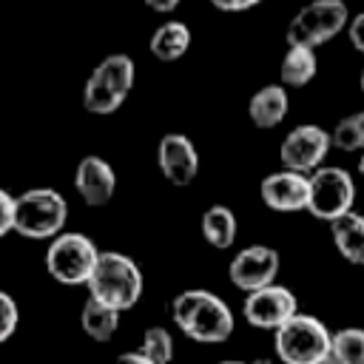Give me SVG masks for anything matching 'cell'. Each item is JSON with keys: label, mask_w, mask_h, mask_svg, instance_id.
<instances>
[{"label": "cell", "mask_w": 364, "mask_h": 364, "mask_svg": "<svg viewBox=\"0 0 364 364\" xmlns=\"http://www.w3.org/2000/svg\"><path fill=\"white\" fill-rule=\"evenodd\" d=\"M333 139L330 131H324L321 125H296L293 131H287V136L279 145V159L284 168L310 173L318 165H324V156L330 151Z\"/></svg>", "instance_id": "30bf717a"}, {"label": "cell", "mask_w": 364, "mask_h": 364, "mask_svg": "<svg viewBox=\"0 0 364 364\" xmlns=\"http://www.w3.org/2000/svg\"><path fill=\"white\" fill-rule=\"evenodd\" d=\"M156 162L173 188H188L199 173V151L185 134H165L156 145Z\"/></svg>", "instance_id": "4fadbf2b"}, {"label": "cell", "mask_w": 364, "mask_h": 364, "mask_svg": "<svg viewBox=\"0 0 364 364\" xmlns=\"http://www.w3.org/2000/svg\"><path fill=\"white\" fill-rule=\"evenodd\" d=\"M330 139H333V148H338L344 154L364 151V111L341 117L336 122V128L330 131Z\"/></svg>", "instance_id": "7402d4cb"}, {"label": "cell", "mask_w": 364, "mask_h": 364, "mask_svg": "<svg viewBox=\"0 0 364 364\" xmlns=\"http://www.w3.org/2000/svg\"><path fill=\"white\" fill-rule=\"evenodd\" d=\"M318 71V63H316V48H307V46H287V54L282 60V68H279V77H282V85L287 88H301L307 85Z\"/></svg>", "instance_id": "ffe728a7"}, {"label": "cell", "mask_w": 364, "mask_h": 364, "mask_svg": "<svg viewBox=\"0 0 364 364\" xmlns=\"http://www.w3.org/2000/svg\"><path fill=\"white\" fill-rule=\"evenodd\" d=\"M361 91H364V71H361Z\"/></svg>", "instance_id": "d6a6232c"}, {"label": "cell", "mask_w": 364, "mask_h": 364, "mask_svg": "<svg viewBox=\"0 0 364 364\" xmlns=\"http://www.w3.org/2000/svg\"><path fill=\"white\" fill-rule=\"evenodd\" d=\"M333 364H364V327H341L330 336Z\"/></svg>", "instance_id": "44dd1931"}, {"label": "cell", "mask_w": 364, "mask_h": 364, "mask_svg": "<svg viewBox=\"0 0 364 364\" xmlns=\"http://www.w3.org/2000/svg\"><path fill=\"white\" fill-rule=\"evenodd\" d=\"M202 236L210 247L228 250L236 242V213L228 205H210L202 213Z\"/></svg>", "instance_id": "d6986e66"}, {"label": "cell", "mask_w": 364, "mask_h": 364, "mask_svg": "<svg viewBox=\"0 0 364 364\" xmlns=\"http://www.w3.org/2000/svg\"><path fill=\"white\" fill-rule=\"evenodd\" d=\"M321 364H333V361H330V358H327V361H321Z\"/></svg>", "instance_id": "836d02e7"}, {"label": "cell", "mask_w": 364, "mask_h": 364, "mask_svg": "<svg viewBox=\"0 0 364 364\" xmlns=\"http://www.w3.org/2000/svg\"><path fill=\"white\" fill-rule=\"evenodd\" d=\"M173 324L196 344H222L233 336V310L205 287H188L171 301Z\"/></svg>", "instance_id": "6da1fadb"}, {"label": "cell", "mask_w": 364, "mask_h": 364, "mask_svg": "<svg viewBox=\"0 0 364 364\" xmlns=\"http://www.w3.org/2000/svg\"><path fill=\"white\" fill-rule=\"evenodd\" d=\"M117 364H154L142 350H131V353H122L117 355Z\"/></svg>", "instance_id": "83f0119b"}, {"label": "cell", "mask_w": 364, "mask_h": 364, "mask_svg": "<svg viewBox=\"0 0 364 364\" xmlns=\"http://www.w3.org/2000/svg\"><path fill=\"white\" fill-rule=\"evenodd\" d=\"M355 205V182L353 176L338 165H318L310 171V202L307 210L321 219L333 222L336 216L353 210Z\"/></svg>", "instance_id": "ba28073f"}, {"label": "cell", "mask_w": 364, "mask_h": 364, "mask_svg": "<svg viewBox=\"0 0 364 364\" xmlns=\"http://www.w3.org/2000/svg\"><path fill=\"white\" fill-rule=\"evenodd\" d=\"M279 264H282V259L270 245H247L230 259L228 279L236 290L250 293V290H259V287L276 282Z\"/></svg>", "instance_id": "8fae6325"}, {"label": "cell", "mask_w": 364, "mask_h": 364, "mask_svg": "<svg viewBox=\"0 0 364 364\" xmlns=\"http://www.w3.org/2000/svg\"><path fill=\"white\" fill-rule=\"evenodd\" d=\"M74 188L80 193V199L88 205V208H102L114 199V191H117V173L114 168L97 156V154H88L77 162V171H74Z\"/></svg>", "instance_id": "5bb4252c"}, {"label": "cell", "mask_w": 364, "mask_h": 364, "mask_svg": "<svg viewBox=\"0 0 364 364\" xmlns=\"http://www.w3.org/2000/svg\"><path fill=\"white\" fill-rule=\"evenodd\" d=\"M287 108H290V97H287V85H262L253 97H250V102H247V117H250V122L256 125V128H264V131H270V128H276L284 117H287Z\"/></svg>", "instance_id": "9a60e30c"}, {"label": "cell", "mask_w": 364, "mask_h": 364, "mask_svg": "<svg viewBox=\"0 0 364 364\" xmlns=\"http://www.w3.org/2000/svg\"><path fill=\"white\" fill-rule=\"evenodd\" d=\"M88 296L117 307V310H131L139 296H142V270L139 264L119 253V250H100V259L85 282Z\"/></svg>", "instance_id": "7a4b0ae2"}, {"label": "cell", "mask_w": 364, "mask_h": 364, "mask_svg": "<svg viewBox=\"0 0 364 364\" xmlns=\"http://www.w3.org/2000/svg\"><path fill=\"white\" fill-rule=\"evenodd\" d=\"M97 259H100L97 245L85 233H74V230L57 233L54 239H48L46 247V270L54 282L65 287L85 284Z\"/></svg>", "instance_id": "8992f818"}, {"label": "cell", "mask_w": 364, "mask_h": 364, "mask_svg": "<svg viewBox=\"0 0 364 364\" xmlns=\"http://www.w3.org/2000/svg\"><path fill=\"white\" fill-rule=\"evenodd\" d=\"M17 324H20V307H17V301L6 290H0V344L14 336Z\"/></svg>", "instance_id": "cb8c5ba5"}, {"label": "cell", "mask_w": 364, "mask_h": 364, "mask_svg": "<svg viewBox=\"0 0 364 364\" xmlns=\"http://www.w3.org/2000/svg\"><path fill=\"white\" fill-rule=\"evenodd\" d=\"M179 3H182V0H145V6H148L151 11H156V14H168V11H173Z\"/></svg>", "instance_id": "f1b7e54d"}, {"label": "cell", "mask_w": 364, "mask_h": 364, "mask_svg": "<svg viewBox=\"0 0 364 364\" xmlns=\"http://www.w3.org/2000/svg\"><path fill=\"white\" fill-rule=\"evenodd\" d=\"M148 48L159 63H173V60L185 57V51L191 48V28L182 20H168L154 28Z\"/></svg>", "instance_id": "e0dca14e"}, {"label": "cell", "mask_w": 364, "mask_h": 364, "mask_svg": "<svg viewBox=\"0 0 364 364\" xmlns=\"http://www.w3.org/2000/svg\"><path fill=\"white\" fill-rule=\"evenodd\" d=\"M296 313H299V301H296L293 290L282 287L276 282L245 293V301H242V316L256 330H276Z\"/></svg>", "instance_id": "9c48e42d"}, {"label": "cell", "mask_w": 364, "mask_h": 364, "mask_svg": "<svg viewBox=\"0 0 364 364\" xmlns=\"http://www.w3.org/2000/svg\"><path fill=\"white\" fill-rule=\"evenodd\" d=\"M219 364H245V361H236V358H225V361H219Z\"/></svg>", "instance_id": "1f68e13d"}, {"label": "cell", "mask_w": 364, "mask_h": 364, "mask_svg": "<svg viewBox=\"0 0 364 364\" xmlns=\"http://www.w3.org/2000/svg\"><path fill=\"white\" fill-rule=\"evenodd\" d=\"M68 222V202L54 188H28L14 196V233L26 239H54Z\"/></svg>", "instance_id": "277c9868"}, {"label": "cell", "mask_w": 364, "mask_h": 364, "mask_svg": "<svg viewBox=\"0 0 364 364\" xmlns=\"http://www.w3.org/2000/svg\"><path fill=\"white\" fill-rule=\"evenodd\" d=\"M330 336L321 318L296 313L273 330V350L282 364H321L330 358Z\"/></svg>", "instance_id": "3957f363"}, {"label": "cell", "mask_w": 364, "mask_h": 364, "mask_svg": "<svg viewBox=\"0 0 364 364\" xmlns=\"http://www.w3.org/2000/svg\"><path fill=\"white\" fill-rule=\"evenodd\" d=\"M347 37H350L353 48H355L358 54H364V11H358V14L350 17V23H347Z\"/></svg>", "instance_id": "484cf974"}, {"label": "cell", "mask_w": 364, "mask_h": 364, "mask_svg": "<svg viewBox=\"0 0 364 364\" xmlns=\"http://www.w3.org/2000/svg\"><path fill=\"white\" fill-rule=\"evenodd\" d=\"M139 350L154 361V364H171L173 361V336L165 327H148L142 333V344Z\"/></svg>", "instance_id": "603a6c76"}, {"label": "cell", "mask_w": 364, "mask_h": 364, "mask_svg": "<svg viewBox=\"0 0 364 364\" xmlns=\"http://www.w3.org/2000/svg\"><path fill=\"white\" fill-rule=\"evenodd\" d=\"M119 313H122V310H117V307H111V304H105V301L88 296L85 304H82V310H80L82 333H85L88 338L100 341V344H102V341H111L114 333L119 330Z\"/></svg>", "instance_id": "ac0fdd59"}, {"label": "cell", "mask_w": 364, "mask_h": 364, "mask_svg": "<svg viewBox=\"0 0 364 364\" xmlns=\"http://www.w3.org/2000/svg\"><path fill=\"white\" fill-rule=\"evenodd\" d=\"M250 364H273L270 358H256V361H250Z\"/></svg>", "instance_id": "4dcf8cb0"}, {"label": "cell", "mask_w": 364, "mask_h": 364, "mask_svg": "<svg viewBox=\"0 0 364 364\" xmlns=\"http://www.w3.org/2000/svg\"><path fill=\"white\" fill-rule=\"evenodd\" d=\"M136 80V65L128 54H108L97 68L88 74L82 88V105L91 114H114L125 97L131 94Z\"/></svg>", "instance_id": "5b68a950"}, {"label": "cell", "mask_w": 364, "mask_h": 364, "mask_svg": "<svg viewBox=\"0 0 364 364\" xmlns=\"http://www.w3.org/2000/svg\"><path fill=\"white\" fill-rule=\"evenodd\" d=\"M262 202L276 213H299L307 210L310 202V173L282 168L262 179Z\"/></svg>", "instance_id": "7c38bea8"}, {"label": "cell", "mask_w": 364, "mask_h": 364, "mask_svg": "<svg viewBox=\"0 0 364 364\" xmlns=\"http://www.w3.org/2000/svg\"><path fill=\"white\" fill-rule=\"evenodd\" d=\"M256 3L262 0H210V6L219 11H245V9H253Z\"/></svg>", "instance_id": "4316f807"}, {"label": "cell", "mask_w": 364, "mask_h": 364, "mask_svg": "<svg viewBox=\"0 0 364 364\" xmlns=\"http://www.w3.org/2000/svg\"><path fill=\"white\" fill-rule=\"evenodd\" d=\"M14 230V196L0 188V239Z\"/></svg>", "instance_id": "d4e9b609"}, {"label": "cell", "mask_w": 364, "mask_h": 364, "mask_svg": "<svg viewBox=\"0 0 364 364\" xmlns=\"http://www.w3.org/2000/svg\"><path fill=\"white\" fill-rule=\"evenodd\" d=\"M327 225H330V236L341 259L364 267V216L355 210H347Z\"/></svg>", "instance_id": "2e32d148"}, {"label": "cell", "mask_w": 364, "mask_h": 364, "mask_svg": "<svg viewBox=\"0 0 364 364\" xmlns=\"http://www.w3.org/2000/svg\"><path fill=\"white\" fill-rule=\"evenodd\" d=\"M350 23V9L344 0H310L287 23V46L318 48L321 43L341 34Z\"/></svg>", "instance_id": "52a82bcc"}, {"label": "cell", "mask_w": 364, "mask_h": 364, "mask_svg": "<svg viewBox=\"0 0 364 364\" xmlns=\"http://www.w3.org/2000/svg\"><path fill=\"white\" fill-rule=\"evenodd\" d=\"M358 173H361V179H364V151H361V159H358Z\"/></svg>", "instance_id": "f546056e"}]
</instances>
